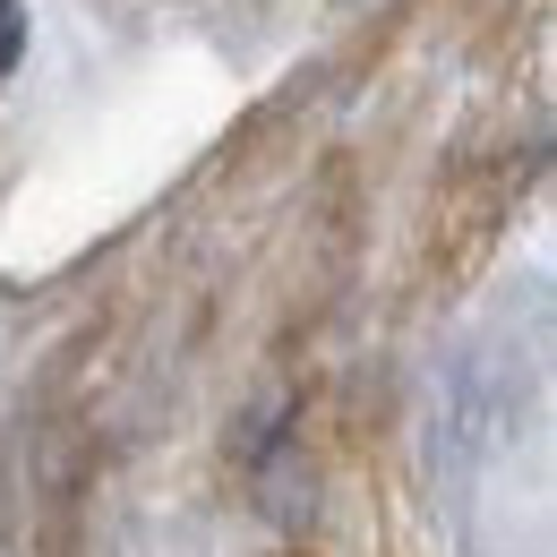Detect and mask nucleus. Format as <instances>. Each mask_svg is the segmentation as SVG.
Wrapping results in <instances>:
<instances>
[{"instance_id":"f257e3e1","label":"nucleus","mask_w":557,"mask_h":557,"mask_svg":"<svg viewBox=\"0 0 557 557\" xmlns=\"http://www.w3.org/2000/svg\"><path fill=\"white\" fill-rule=\"evenodd\" d=\"M17 61H26V9H17V0H0V77L17 70Z\"/></svg>"}]
</instances>
